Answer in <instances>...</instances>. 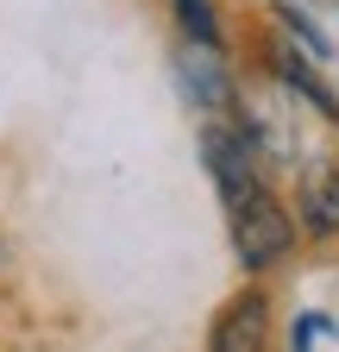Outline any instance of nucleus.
I'll return each mask as SVG.
<instances>
[{
  "label": "nucleus",
  "instance_id": "obj_2",
  "mask_svg": "<svg viewBox=\"0 0 339 352\" xmlns=\"http://www.w3.org/2000/svg\"><path fill=\"white\" fill-rule=\"evenodd\" d=\"M207 164H214V176H220V195H226V208H245L251 195H258V170H251V157H245V139L207 132Z\"/></svg>",
  "mask_w": 339,
  "mask_h": 352
},
{
  "label": "nucleus",
  "instance_id": "obj_1",
  "mask_svg": "<svg viewBox=\"0 0 339 352\" xmlns=\"http://www.w3.org/2000/svg\"><path fill=\"white\" fill-rule=\"evenodd\" d=\"M289 239H295V227H289V214L258 189L245 208H233V245H239V258H245V271H264V264H277L283 252H289Z\"/></svg>",
  "mask_w": 339,
  "mask_h": 352
},
{
  "label": "nucleus",
  "instance_id": "obj_4",
  "mask_svg": "<svg viewBox=\"0 0 339 352\" xmlns=\"http://www.w3.org/2000/svg\"><path fill=\"white\" fill-rule=\"evenodd\" d=\"M302 227L308 233H339V170L314 164L302 183Z\"/></svg>",
  "mask_w": 339,
  "mask_h": 352
},
{
  "label": "nucleus",
  "instance_id": "obj_3",
  "mask_svg": "<svg viewBox=\"0 0 339 352\" xmlns=\"http://www.w3.org/2000/svg\"><path fill=\"white\" fill-rule=\"evenodd\" d=\"M264 321H270L264 296H239L214 327V352H264Z\"/></svg>",
  "mask_w": 339,
  "mask_h": 352
},
{
  "label": "nucleus",
  "instance_id": "obj_5",
  "mask_svg": "<svg viewBox=\"0 0 339 352\" xmlns=\"http://www.w3.org/2000/svg\"><path fill=\"white\" fill-rule=\"evenodd\" d=\"M176 13H183V25H189L201 44H214V7H207V0H176Z\"/></svg>",
  "mask_w": 339,
  "mask_h": 352
}]
</instances>
